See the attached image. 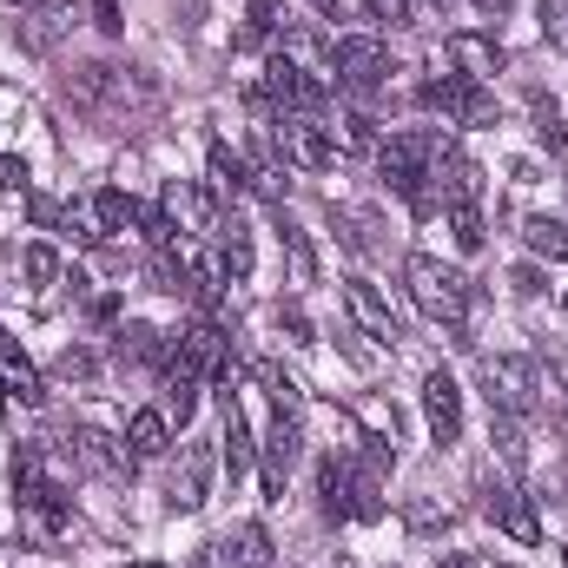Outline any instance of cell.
I'll return each mask as SVG.
<instances>
[{"label": "cell", "instance_id": "obj_46", "mask_svg": "<svg viewBox=\"0 0 568 568\" xmlns=\"http://www.w3.org/2000/svg\"><path fill=\"white\" fill-rule=\"evenodd\" d=\"M0 404H7V390H0Z\"/></svg>", "mask_w": 568, "mask_h": 568}, {"label": "cell", "instance_id": "obj_33", "mask_svg": "<svg viewBox=\"0 0 568 568\" xmlns=\"http://www.w3.org/2000/svg\"><path fill=\"white\" fill-rule=\"evenodd\" d=\"M449 232L463 252H483V205H449Z\"/></svg>", "mask_w": 568, "mask_h": 568}, {"label": "cell", "instance_id": "obj_30", "mask_svg": "<svg viewBox=\"0 0 568 568\" xmlns=\"http://www.w3.org/2000/svg\"><path fill=\"white\" fill-rule=\"evenodd\" d=\"M278 27H284V20H278V0H252V7H245V33H239V47H265Z\"/></svg>", "mask_w": 568, "mask_h": 568}, {"label": "cell", "instance_id": "obj_3", "mask_svg": "<svg viewBox=\"0 0 568 568\" xmlns=\"http://www.w3.org/2000/svg\"><path fill=\"white\" fill-rule=\"evenodd\" d=\"M404 284H410V297H417L424 317L449 324V331L469 324V278H463L456 265H443V258H429V252H410V258H404Z\"/></svg>", "mask_w": 568, "mask_h": 568}, {"label": "cell", "instance_id": "obj_16", "mask_svg": "<svg viewBox=\"0 0 568 568\" xmlns=\"http://www.w3.org/2000/svg\"><path fill=\"white\" fill-rule=\"evenodd\" d=\"M424 417H429V436L436 443H456L463 436V384L449 371H429L424 377Z\"/></svg>", "mask_w": 568, "mask_h": 568}, {"label": "cell", "instance_id": "obj_48", "mask_svg": "<svg viewBox=\"0 0 568 568\" xmlns=\"http://www.w3.org/2000/svg\"><path fill=\"white\" fill-rule=\"evenodd\" d=\"M503 568H509V562H503Z\"/></svg>", "mask_w": 568, "mask_h": 568}, {"label": "cell", "instance_id": "obj_14", "mask_svg": "<svg viewBox=\"0 0 568 568\" xmlns=\"http://www.w3.org/2000/svg\"><path fill=\"white\" fill-rule=\"evenodd\" d=\"M483 516H489L496 529H509L516 542H542V523H536V503H529L523 489H509V483H489V489H483Z\"/></svg>", "mask_w": 568, "mask_h": 568}, {"label": "cell", "instance_id": "obj_44", "mask_svg": "<svg viewBox=\"0 0 568 568\" xmlns=\"http://www.w3.org/2000/svg\"><path fill=\"white\" fill-rule=\"evenodd\" d=\"M443 568H476V562H469V556H449V562H443Z\"/></svg>", "mask_w": 568, "mask_h": 568}, {"label": "cell", "instance_id": "obj_13", "mask_svg": "<svg viewBox=\"0 0 568 568\" xmlns=\"http://www.w3.org/2000/svg\"><path fill=\"white\" fill-rule=\"evenodd\" d=\"M443 60H449V73H463V80H476V87L509 67V53H503L489 33H449V40H443Z\"/></svg>", "mask_w": 568, "mask_h": 568}, {"label": "cell", "instance_id": "obj_41", "mask_svg": "<svg viewBox=\"0 0 568 568\" xmlns=\"http://www.w3.org/2000/svg\"><path fill=\"white\" fill-rule=\"evenodd\" d=\"M509 284H516V297H536V291H542V272H536V265H516Z\"/></svg>", "mask_w": 568, "mask_h": 568}, {"label": "cell", "instance_id": "obj_20", "mask_svg": "<svg viewBox=\"0 0 568 568\" xmlns=\"http://www.w3.org/2000/svg\"><path fill=\"white\" fill-rule=\"evenodd\" d=\"M219 568H272V536H265V523H239V529L219 542Z\"/></svg>", "mask_w": 568, "mask_h": 568}, {"label": "cell", "instance_id": "obj_15", "mask_svg": "<svg viewBox=\"0 0 568 568\" xmlns=\"http://www.w3.org/2000/svg\"><path fill=\"white\" fill-rule=\"evenodd\" d=\"M344 311H351V324L364 331V337H377V344H397L404 331H397V311H390V297H377V284L351 278L344 284Z\"/></svg>", "mask_w": 568, "mask_h": 568}, {"label": "cell", "instance_id": "obj_29", "mask_svg": "<svg viewBox=\"0 0 568 568\" xmlns=\"http://www.w3.org/2000/svg\"><path fill=\"white\" fill-rule=\"evenodd\" d=\"M331 133H337V152H377V120L371 113H344Z\"/></svg>", "mask_w": 568, "mask_h": 568}, {"label": "cell", "instance_id": "obj_19", "mask_svg": "<svg viewBox=\"0 0 568 568\" xmlns=\"http://www.w3.org/2000/svg\"><path fill=\"white\" fill-rule=\"evenodd\" d=\"M297 417H284L278 410V424H272V436H265V463H258V476H265V496L278 503L284 496V476H291V463H297Z\"/></svg>", "mask_w": 568, "mask_h": 568}, {"label": "cell", "instance_id": "obj_39", "mask_svg": "<svg viewBox=\"0 0 568 568\" xmlns=\"http://www.w3.org/2000/svg\"><path fill=\"white\" fill-rule=\"evenodd\" d=\"M278 331H291V344H317V337H311V317H304L297 304H278Z\"/></svg>", "mask_w": 568, "mask_h": 568}, {"label": "cell", "instance_id": "obj_31", "mask_svg": "<svg viewBox=\"0 0 568 568\" xmlns=\"http://www.w3.org/2000/svg\"><path fill=\"white\" fill-rule=\"evenodd\" d=\"M489 443L503 449V463H509V469H523V463H529V443H523L516 417H496V410H489Z\"/></svg>", "mask_w": 568, "mask_h": 568}, {"label": "cell", "instance_id": "obj_23", "mask_svg": "<svg viewBox=\"0 0 568 568\" xmlns=\"http://www.w3.org/2000/svg\"><path fill=\"white\" fill-rule=\"evenodd\" d=\"M212 265H219V278H252V232H245V225H239V219H232V225H219V258H212Z\"/></svg>", "mask_w": 568, "mask_h": 568}, {"label": "cell", "instance_id": "obj_25", "mask_svg": "<svg viewBox=\"0 0 568 568\" xmlns=\"http://www.w3.org/2000/svg\"><path fill=\"white\" fill-rule=\"evenodd\" d=\"M126 443H133V456H165V449H172V424H165V410H159V404H152V410H133Z\"/></svg>", "mask_w": 568, "mask_h": 568}, {"label": "cell", "instance_id": "obj_22", "mask_svg": "<svg viewBox=\"0 0 568 568\" xmlns=\"http://www.w3.org/2000/svg\"><path fill=\"white\" fill-rule=\"evenodd\" d=\"M205 165H212V192H219V199H245V192H252V165H245L225 140L205 152Z\"/></svg>", "mask_w": 568, "mask_h": 568}, {"label": "cell", "instance_id": "obj_18", "mask_svg": "<svg viewBox=\"0 0 568 568\" xmlns=\"http://www.w3.org/2000/svg\"><path fill=\"white\" fill-rule=\"evenodd\" d=\"M0 390H7L13 404H27V410H33V404H47V384H40L33 357H27L7 331H0Z\"/></svg>", "mask_w": 568, "mask_h": 568}, {"label": "cell", "instance_id": "obj_34", "mask_svg": "<svg viewBox=\"0 0 568 568\" xmlns=\"http://www.w3.org/2000/svg\"><path fill=\"white\" fill-rule=\"evenodd\" d=\"M529 120H536V140L549 145V152H562V145H568V126H562V106H556V100H536V113H529Z\"/></svg>", "mask_w": 568, "mask_h": 568}, {"label": "cell", "instance_id": "obj_2", "mask_svg": "<svg viewBox=\"0 0 568 568\" xmlns=\"http://www.w3.org/2000/svg\"><path fill=\"white\" fill-rule=\"evenodd\" d=\"M443 133H390V140L377 145V172H384V185L397 192V199H410L417 212H436V192H429V172H436V152H443Z\"/></svg>", "mask_w": 568, "mask_h": 568}, {"label": "cell", "instance_id": "obj_8", "mask_svg": "<svg viewBox=\"0 0 568 568\" xmlns=\"http://www.w3.org/2000/svg\"><path fill=\"white\" fill-rule=\"evenodd\" d=\"M272 133H278L284 159H291L297 172H331V165H337V133H331L317 113H291V120H278Z\"/></svg>", "mask_w": 568, "mask_h": 568}, {"label": "cell", "instance_id": "obj_9", "mask_svg": "<svg viewBox=\"0 0 568 568\" xmlns=\"http://www.w3.org/2000/svg\"><path fill=\"white\" fill-rule=\"evenodd\" d=\"M212 469H219L212 443H185L179 463H172V476H165V509H172V516H192V509L212 496Z\"/></svg>", "mask_w": 568, "mask_h": 568}, {"label": "cell", "instance_id": "obj_27", "mask_svg": "<svg viewBox=\"0 0 568 568\" xmlns=\"http://www.w3.org/2000/svg\"><path fill=\"white\" fill-rule=\"evenodd\" d=\"M317 496H324V516H351V463L324 456L317 463Z\"/></svg>", "mask_w": 568, "mask_h": 568}, {"label": "cell", "instance_id": "obj_21", "mask_svg": "<svg viewBox=\"0 0 568 568\" xmlns=\"http://www.w3.org/2000/svg\"><path fill=\"white\" fill-rule=\"evenodd\" d=\"M219 404H225V469H232V476H245V469H252V456H258L252 424H245V410H239V397H232V390H219Z\"/></svg>", "mask_w": 568, "mask_h": 568}, {"label": "cell", "instance_id": "obj_17", "mask_svg": "<svg viewBox=\"0 0 568 568\" xmlns=\"http://www.w3.org/2000/svg\"><path fill=\"white\" fill-rule=\"evenodd\" d=\"M429 179H436V199H443V205H476V199H483V165H476L469 152H456V145L436 152V172H429Z\"/></svg>", "mask_w": 568, "mask_h": 568}, {"label": "cell", "instance_id": "obj_36", "mask_svg": "<svg viewBox=\"0 0 568 568\" xmlns=\"http://www.w3.org/2000/svg\"><path fill=\"white\" fill-rule=\"evenodd\" d=\"M20 272L33 284H53L60 278V252H53V245H27V252H20Z\"/></svg>", "mask_w": 568, "mask_h": 568}, {"label": "cell", "instance_id": "obj_26", "mask_svg": "<svg viewBox=\"0 0 568 568\" xmlns=\"http://www.w3.org/2000/svg\"><path fill=\"white\" fill-rule=\"evenodd\" d=\"M523 239H529V252H536V258H549V265H562V258H568V219L536 212V219L523 225Z\"/></svg>", "mask_w": 568, "mask_h": 568}, {"label": "cell", "instance_id": "obj_35", "mask_svg": "<svg viewBox=\"0 0 568 568\" xmlns=\"http://www.w3.org/2000/svg\"><path fill=\"white\" fill-rule=\"evenodd\" d=\"M536 20H542V40L568 53V0H536Z\"/></svg>", "mask_w": 568, "mask_h": 568}, {"label": "cell", "instance_id": "obj_12", "mask_svg": "<svg viewBox=\"0 0 568 568\" xmlns=\"http://www.w3.org/2000/svg\"><path fill=\"white\" fill-rule=\"evenodd\" d=\"M165 219L179 225V239H199V232H219L225 225L219 219V199L205 185H192V179H172L165 185Z\"/></svg>", "mask_w": 568, "mask_h": 568}, {"label": "cell", "instance_id": "obj_45", "mask_svg": "<svg viewBox=\"0 0 568 568\" xmlns=\"http://www.w3.org/2000/svg\"><path fill=\"white\" fill-rule=\"evenodd\" d=\"M126 568H165V562H126Z\"/></svg>", "mask_w": 568, "mask_h": 568}, {"label": "cell", "instance_id": "obj_38", "mask_svg": "<svg viewBox=\"0 0 568 568\" xmlns=\"http://www.w3.org/2000/svg\"><path fill=\"white\" fill-rule=\"evenodd\" d=\"M60 377H67V384H93V377H100L93 351H67V357H60Z\"/></svg>", "mask_w": 568, "mask_h": 568}, {"label": "cell", "instance_id": "obj_28", "mask_svg": "<svg viewBox=\"0 0 568 568\" xmlns=\"http://www.w3.org/2000/svg\"><path fill=\"white\" fill-rule=\"evenodd\" d=\"M199 390H205V384L165 377V404H159V410H165V424H172V429H185V424H192V410H199Z\"/></svg>", "mask_w": 568, "mask_h": 568}, {"label": "cell", "instance_id": "obj_40", "mask_svg": "<svg viewBox=\"0 0 568 568\" xmlns=\"http://www.w3.org/2000/svg\"><path fill=\"white\" fill-rule=\"evenodd\" d=\"M87 7H93V27H106V33H120V27H126L120 0H87Z\"/></svg>", "mask_w": 568, "mask_h": 568}, {"label": "cell", "instance_id": "obj_47", "mask_svg": "<svg viewBox=\"0 0 568 568\" xmlns=\"http://www.w3.org/2000/svg\"><path fill=\"white\" fill-rule=\"evenodd\" d=\"M562 483H568V469H562Z\"/></svg>", "mask_w": 568, "mask_h": 568}, {"label": "cell", "instance_id": "obj_7", "mask_svg": "<svg viewBox=\"0 0 568 568\" xmlns=\"http://www.w3.org/2000/svg\"><path fill=\"white\" fill-rule=\"evenodd\" d=\"M424 100L429 113H443L449 126H489L496 120V100L476 87V80H463V73H443V80H424Z\"/></svg>", "mask_w": 568, "mask_h": 568}, {"label": "cell", "instance_id": "obj_6", "mask_svg": "<svg viewBox=\"0 0 568 568\" xmlns=\"http://www.w3.org/2000/svg\"><path fill=\"white\" fill-rule=\"evenodd\" d=\"M390 73H397V67H390V47H384L377 33H344V40H331V80H337V87L377 93Z\"/></svg>", "mask_w": 568, "mask_h": 568}, {"label": "cell", "instance_id": "obj_5", "mask_svg": "<svg viewBox=\"0 0 568 568\" xmlns=\"http://www.w3.org/2000/svg\"><path fill=\"white\" fill-rule=\"evenodd\" d=\"M483 397H489L496 417H516L523 424L542 404V371L529 357H483Z\"/></svg>", "mask_w": 568, "mask_h": 568}, {"label": "cell", "instance_id": "obj_37", "mask_svg": "<svg viewBox=\"0 0 568 568\" xmlns=\"http://www.w3.org/2000/svg\"><path fill=\"white\" fill-rule=\"evenodd\" d=\"M410 13H417V0H364V20H377V27H410Z\"/></svg>", "mask_w": 568, "mask_h": 568}, {"label": "cell", "instance_id": "obj_4", "mask_svg": "<svg viewBox=\"0 0 568 568\" xmlns=\"http://www.w3.org/2000/svg\"><path fill=\"white\" fill-rule=\"evenodd\" d=\"M165 377H185V384H232L225 331H219V324L179 331V337H172V357H165Z\"/></svg>", "mask_w": 568, "mask_h": 568}, {"label": "cell", "instance_id": "obj_42", "mask_svg": "<svg viewBox=\"0 0 568 568\" xmlns=\"http://www.w3.org/2000/svg\"><path fill=\"white\" fill-rule=\"evenodd\" d=\"M311 7H317L324 20H337V13H344V0H311Z\"/></svg>", "mask_w": 568, "mask_h": 568}, {"label": "cell", "instance_id": "obj_43", "mask_svg": "<svg viewBox=\"0 0 568 568\" xmlns=\"http://www.w3.org/2000/svg\"><path fill=\"white\" fill-rule=\"evenodd\" d=\"M476 7H483V13H496V20H503V13H509V7H516V0H476Z\"/></svg>", "mask_w": 568, "mask_h": 568}, {"label": "cell", "instance_id": "obj_1", "mask_svg": "<svg viewBox=\"0 0 568 568\" xmlns=\"http://www.w3.org/2000/svg\"><path fill=\"white\" fill-rule=\"evenodd\" d=\"M67 100H73V113L93 120L100 133H140L145 120H159L165 87H159L145 67H133V60H93V67H80V73L67 80Z\"/></svg>", "mask_w": 568, "mask_h": 568}, {"label": "cell", "instance_id": "obj_11", "mask_svg": "<svg viewBox=\"0 0 568 568\" xmlns=\"http://www.w3.org/2000/svg\"><path fill=\"white\" fill-rule=\"evenodd\" d=\"M7 20H13V33H20L27 53H53V47L73 33L80 13H73V0H33L27 13H7Z\"/></svg>", "mask_w": 568, "mask_h": 568}, {"label": "cell", "instance_id": "obj_32", "mask_svg": "<svg viewBox=\"0 0 568 568\" xmlns=\"http://www.w3.org/2000/svg\"><path fill=\"white\" fill-rule=\"evenodd\" d=\"M258 384H265V390H272V404H278L284 417H297V410H304V390H297V384H291V377H284L278 364H258Z\"/></svg>", "mask_w": 568, "mask_h": 568}, {"label": "cell", "instance_id": "obj_24", "mask_svg": "<svg viewBox=\"0 0 568 568\" xmlns=\"http://www.w3.org/2000/svg\"><path fill=\"white\" fill-rule=\"evenodd\" d=\"M140 199L133 192H120V185H106V192H93V225L100 232H126V225H140Z\"/></svg>", "mask_w": 568, "mask_h": 568}, {"label": "cell", "instance_id": "obj_10", "mask_svg": "<svg viewBox=\"0 0 568 568\" xmlns=\"http://www.w3.org/2000/svg\"><path fill=\"white\" fill-rule=\"evenodd\" d=\"M73 463L87 476H100V483H133V469H140L133 443L126 436H106V429H73Z\"/></svg>", "mask_w": 568, "mask_h": 568}]
</instances>
